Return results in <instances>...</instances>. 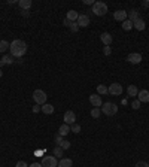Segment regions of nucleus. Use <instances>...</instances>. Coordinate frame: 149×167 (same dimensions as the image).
<instances>
[{"label": "nucleus", "mask_w": 149, "mask_h": 167, "mask_svg": "<svg viewBox=\"0 0 149 167\" xmlns=\"http://www.w3.org/2000/svg\"><path fill=\"white\" fill-rule=\"evenodd\" d=\"M9 51H11V55L12 57H23L25 52H27V44L21 40V39H15L11 45H9Z\"/></svg>", "instance_id": "1"}, {"label": "nucleus", "mask_w": 149, "mask_h": 167, "mask_svg": "<svg viewBox=\"0 0 149 167\" xmlns=\"http://www.w3.org/2000/svg\"><path fill=\"white\" fill-rule=\"evenodd\" d=\"M106 12H107V5L103 3V2H95V3L92 5V13H94V15L103 17V15H106Z\"/></svg>", "instance_id": "2"}, {"label": "nucleus", "mask_w": 149, "mask_h": 167, "mask_svg": "<svg viewBox=\"0 0 149 167\" xmlns=\"http://www.w3.org/2000/svg\"><path fill=\"white\" fill-rule=\"evenodd\" d=\"M102 112H103L104 115H107V116H114L115 113L118 112V106H116L115 103H110V101L103 103V106H102Z\"/></svg>", "instance_id": "3"}, {"label": "nucleus", "mask_w": 149, "mask_h": 167, "mask_svg": "<svg viewBox=\"0 0 149 167\" xmlns=\"http://www.w3.org/2000/svg\"><path fill=\"white\" fill-rule=\"evenodd\" d=\"M33 99H35L36 104H45L46 103V99H48V96H46L45 91H42V89H35L33 91Z\"/></svg>", "instance_id": "4"}, {"label": "nucleus", "mask_w": 149, "mask_h": 167, "mask_svg": "<svg viewBox=\"0 0 149 167\" xmlns=\"http://www.w3.org/2000/svg\"><path fill=\"white\" fill-rule=\"evenodd\" d=\"M43 167H57L58 166V161L55 157H51V155H46L42 158V163H40Z\"/></svg>", "instance_id": "5"}, {"label": "nucleus", "mask_w": 149, "mask_h": 167, "mask_svg": "<svg viewBox=\"0 0 149 167\" xmlns=\"http://www.w3.org/2000/svg\"><path fill=\"white\" fill-rule=\"evenodd\" d=\"M107 91L110 93V96H121L122 94V85L118 84V82H114V84H110V87H107Z\"/></svg>", "instance_id": "6"}, {"label": "nucleus", "mask_w": 149, "mask_h": 167, "mask_svg": "<svg viewBox=\"0 0 149 167\" xmlns=\"http://www.w3.org/2000/svg\"><path fill=\"white\" fill-rule=\"evenodd\" d=\"M75 121H76V115L73 111H67L64 113V124L72 125V124H75Z\"/></svg>", "instance_id": "7"}, {"label": "nucleus", "mask_w": 149, "mask_h": 167, "mask_svg": "<svg viewBox=\"0 0 149 167\" xmlns=\"http://www.w3.org/2000/svg\"><path fill=\"white\" fill-rule=\"evenodd\" d=\"M127 61L131 63V64H139L142 61V55L139 52H131V54H128V57H127Z\"/></svg>", "instance_id": "8"}, {"label": "nucleus", "mask_w": 149, "mask_h": 167, "mask_svg": "<svg viewBox=\"0 0 149 167\" xmlns=\"http://www.w3.org/2000/svg\"><path fill=\"white\" fill-rule=\"evenodd\" d=\"M90 103H91L94 108H100V106H103L102 97H100L99 94H91V96H90Z\"/></svg>", "instance_id": "9"}, {"label": "nucleus", "mask_w": 149, "mask_h": 167, "mask_svg": "<svg viewBox=\"0 0 149 167\" xmlns=\"http://www.w3.org/2000/svg\"><path fill=\"white\" fill-rule=\"evenodd\" d=\"M76 22H78L79 27H88L90 25V17L85 15V13H79V18Z\"/></svg>", "instance_id": "10"}, {"label": "nucleus", "mask_w": 149, "mask_h": 167, "mask_svg": "<svg viewBox=\"0 0 149 167\" xmlns=\"http://www.w3.org/2000/svg\"><path fill=\"white\" fill-rule=\"evenodd\" d=\"M137 100L140 103H149V91L148 89H140L137 94Z\"/></svg>", "instance_id": "11"}, {"label": "nucleus", "mask_w": 149, "mask_h": 167, "mask_svg": "<svg viewBox=\"0 0 149 167\" xmlns=\"http://www.w3.org/2000/svg\"><path fill=\"white\" fill-rule=\"evenodd\" d=\"M114 18L116 20V21L124 22V21L127 20V12H125V11H122V9H118V11H115V12H114Z\"/></svg>", "instance_id": "12"}, {"label": "nucleus", "mask_w": 149, "mask_h": 167, "mask_svg": "<svg viewBox=\"0 0 149 167\" xmlns=\"http://www.w3.org/2000/svg\"><path fill=\"white\" fill-rule=\"evenodd\" d=\"M133 28H136L139 32H143L146 28V22L143 21L142 18H139V20H136V21L133 22Z\"/></svg>", "instance_id": "13"}, {"label": "nucleus", "mask_w": 149, "mask_h": 167, "mask_svg": "<svg viewBox=\"0 0 149 167\" xmlns=\"http://www.w3.org/2000/svg\"><path fill=\"white\" fill-rule=\"evenodd\" d=\"M100 40L104 44V46H110V44H112V36H110V33H102Z\"/></svg>", "instance_id": "14"}, {"label": "nucleus", "mask_w": 149, "mask_h": 167, "mask_svg": "<svg viewBox=\"0 0 149 167\" xmlns=\"http://www.w3.org/2000/svg\"><path fill=\"white\" fill-rule=\"evenodd\" d=\"M127 20H130L131 22H134L139 20V11L137 9H131L130 12H127Z\"/></svg>", "instance_id": "15"}, {"label": "nucleus", "mask_w": 149, "mask_h": 167, "mask_svg": "<svg viewBox=\"0 0 149 167\" xmlns=\"http://www.w3.org/2000/svg\"><path fill=\"white\" fill-rule=\"evenodd\" d=\"M66 18H67L70 22H76L78 18H79V13L76 11H73V9H70V11L67 12V17H66Z\"/></svg>", "instance_id": "16"}, {"label": "nucleus", "mask_w": 149, "mask_h": 167, "mask_svg": "<svg viewBox=\"0 0 149 167\" xmlns=\"http://www.w3.org/2000/svg\"><path fill=\"white\" fill-rule=\"evenodd\" d=\"M18 5H20V8H21L23 11H28V9L32 8L33 2H32V0H20V2H18Z\"/></svg>", "instance_id": "17"}, {"label": "nucleus", "mask_w": 149, "mask_h": 167, "mask_svg": "<svg viewBox=\"0 0 149 167\" xmlns=\"http://www.w3.org/2000/svg\"><path fill=\"white\" fill-rule=\"evenodd\" d=\"M127 94H128L130 97H133V99H134V97L139 94L137 87H136V85H128V88H127Z\"/></svg>", "instance_id": "18"}, {"label": "nucleus", "mask_w": 149, "mask_h": 167, "mask_svg": "<svg viewBox=\"0 0 149 167\" xmlns=\"http://www.w3.org/2000/svg\"><path fill=\"white\" fill-rule=\"evenodd\" d=\"M69 133H70V127L67 124L60 125V128H58V134H60V136H67Z\"/></svg>", "instance_id": "19"}, {"label": "nucleus", "mask_w": 149, "mask_h": 167, "mask_svg": "<svg viewBox=\"0 0 149 167\" xmlns=\"http://www.w3.org/2000/svg\"><path fill=\"white\" fill-rule=\"evenodd\" d=\"M73 166V161L70 158H61V161L58 163L57 167H72Z\"/></svg>", "instance_id": "20"}, {"label": "nucleus", "mask_w": 149, "mask_h": 167, "mask_svg": "<svg viewBox=\"0 0 149 167\" xmlns=\"http://www.w3.org/2000/svg\"><path fill=\"white\" fill-rule=\"evenodd\" d=\"M42 112H43V113H46V115H51V113L54 112V106H52V104H48V103H45V104H42Z\"/></svg>", "instance_id": "21"}, {"label": "nucleus", "mask_w": 149, "mask_h": 167, "mask_svg": "<svg viewBox=\"0 0 149 167\" xmlns=\"http://www.w3.org/2000/svg\"><path fill=\"white\" fill-rule=\"evenodd\" d=\"M13 63V60H12V57L11 55H5L2 60H0V67H3V66H6V64H12Z\"/></svg>", "instance_id": "22"}, {"label": "nucleus", "mask_w": 149, "mask_h": 167, "mask_svg": "<svg viewBox=\"0 0 149 167\" xmlns=\"http://www.w3.org/2000/svg\"><path fill=\"white\" fill-rule=\"evenodd\" d=\"M100 115H102V109H99V108H92L91 116L94 118V120H99V118H100Z\"/></svg>", "instance_id": "23"}, {"label": "nucleus", "mask_w": 149, "mask_h": 167, "mask_svg": "<svg viewBox=\"0 0 149 167\" xmlns=\"http://www.w3.org/2000/svg\"><path fill=\"white\" fill-rule=\"evenodd\" d=\"M9 42L8 40H0V52H5V51H8L9 49Z\"/></svg>", "instance_id": "24"}, {"label": "nucleus", "mask_w": 149, "mask_h": 167, "mask_svg": "<svg viewBox=\"0 0 149 167\" xmlns=\"http://www.w3.org/2000/svg\"><path fill=\"white\" fill-rule=\"evenodd\" d=\"M133 28V22L130 21V20H125V21L122 22V30H125V32H130Z\"/></svg>", "instance_id": "25"}, {"label": "nucleus", "mask_w": 149, "mask_h": 167, "mask_svg": "<svg viewBox=\"0 0 149 167\" xmlns=\"http://www.w3.org/2000/svg\"><path fill=\"white\" fill-rule=\"evenodd\" d=\"M109 91H107V87L103 85V84H100V85H97V94H107Z\"/></svg>", "instance_id": "26"}, {"label": "nucleus", "mask_w": 149, "mask_h": 167, "mask_svg": "<svg viewBox=\"0 0 149 167\" xmlns=\"http://www.w3.org/2000/svg\"><path fill=\"white\" fill-rule=\"evenodd\" d=\"M52 154H54V157H55V158H63V149H61L60 146H57V148H54Z\"/></svg>", "instance_id": "27"}, {"label": "nucleus", "mask_w": 149, "mask_h": 167, "mask_svg": "<svg viewBox=\"0 0 149 167\" xmlns=\"http://www.w3.org/2000/svg\"><path fill=\"white\" fill-rule=\"evenodd\" d=\"M58 146H60L63 151H66V149H69V148H70V142H69V140H61Z\"/></svg>", "instance_id": "28"}, {"label": "nucleus", "mask_w": 149, "mask_h": 167, "mask_svg": "<svg viewBox=\"0 0 149 167\" xmlns=\"http://www.w3.org/2000/svg\"><path fill=\"white\" fill-rule=\"evenodd\" d=\"M70 131H73V133H80V125L79 124H72V127H70Z\"/></svg>", "instance_id": "29"}, {"label": "nucleus", "mask_w": 149, "mask_h": 167, "mask_svg": "<svg viewBox=\"0 0 149 167\" xmlns=\"http://www.w3.org/2000/svg\"><path fill=\"white\" fill-rule=\"evenodd\" d=\"M70 30L76 33V32L79 30V25H78V22H72V24H70Z\"/></svg>", "instance_id": "30"}, {"label": "nucleus", "mask_w": 149, "mask_h": 167, "mask_svg": "<svg viewBox=\"0 0 149 167\" xmlns=\"http://www.w3.org/2000/svg\"><path fill=\"white\" fill-rule=\"evenodd\" d=\"M103 54H104V55H110V54H112V48H110V46H104V48H103Z\"/></svg>", "instance_id": "31"}, {"label": "nucleus", "mask_w": 149, "mask_h": 167, "mask_svg": "<svg viewBox=\"0 0 149 167\" xmlns=\"http://www.w3.org/2000/svg\"><path fill=\"white\" fill-rule=\"evenodd\" d=\"M134 167H149V164L146 163V161H139V163H136V166Z\"/></svg>", "instance_id": "32"}, {"label": "nucleus", "mask_w": 149, "mask_h": 167, "mask_svg": "<svg viewBox=\"0 0 149 167\" xmlns=\"http://www.w3.org/2000/svg\"><path fill=\"white\" fill-rule=\"evenodd\" d=\"M131 108H133V109H139V108H140V101H139V100H133Z\"/></svg>", "instance_id": "33"}, {"label": "nucleus", "mask_w": 149, "mask_h": 167, "mask_svg": "<svg viewBox=\"0 0 149 167\" xmlns=\"http://www.w3.org/2000/svg\"><path fill=\"white\" fill-rule=\"evenodd\" d=\"M39 111H42V106H40V104H35V106H33V112L37 113Z\"/></svg>", "instance_id": "34"}, {"label": "nucleus", "mask_w": 149, "mask_h": 167, "mask_svg": "<svg viewBox=\"0 0 149 167\" xmlns=\"http://www.w3.org/2000/svg\"><path fill=\"white\" fill-rule=\"evenodd\" d=\"M15 167H28V166H27V163H24V161H18Z\"/></svg>", "instance_id": "35"}, {"label": "nucleus", "mask_w": 149, "mask_h": 167, "mask_svg": "<svg viewBox=\"0 0 149 167\" xmlns=\"http://www.w3.org/2000/svg\"><path fill=\"white\" fill-rule=\"evenodd\" d=\"M61 140H63V136H60V134H57V136H55V142H57L58 145H60V142H61Z\"/></svg>", "instance_id": "36"}, {"label": "nucleus", "mask_w": 149, "mask_h": 167, "mask_svg": "<svg viewBox=\"0 0 149 167\" xmlns=\"http://www.w3.org/2000/svg\"><path fill=\"white\" fill-rule=\"evenodd\" d=\"M70 24H72V22H70L69 20H67V18H66V20L63 21V25H66V27H70Z\"/></svg>", "instance_id": "37"}, {"label": "nucleus", "mask_w": 149, "mask_h": 167, "mask_svg": "<svg viewBox=\"0 0 149 167\" xmlns=\"http://www.w3.org/2000/svg\"><path fill=\"white\" fill-rule=\"evenodd\" d=\"M28 167H43L42 164H39V163H33V164H30Z\"/></svg>", "instance_id": "38"}, {"label": "nucleus", "mask_w": 149, "mask_h": 167, "mask_svg": "<svg viewBox=\"0 0 149 167\" xmlns=\"http://www.w3.org/2000/svg\"><path fill=\"white\" fill-rule=\"evenodd\" d=\"M84 3H85V5H94L95 2H92V0H84Z\"/></svg>", "instance_id": "39"}, {"label": "nucleus", "mask_w": 149, "mask_h": 167, "mask_svg": "<svg viewBox=\"0 0 149 167\" xmlns=\"http://www.w3.org/2000/svg\"><path fill=\"white\" fill-rule=\"evenodd\" d=\"M142 6H145V8H149V0H148V2H142Z\"/></svg>", "instance_id": "40"}, {"label": "nucleus", "mask_w": 149, "mask_h": 167, "mask_svg": "<svg viewBox=\"0 0 149 167\" xmlns=\"http://www.w3.org/2000/svg\"><path fill=\"white\" fill-rule=\"evenodd\" d=\"M21 12H23L24 17H28V11H21Z\"/></svg>", "instance_id": "41"}, {"label": "nucleus", "mask_w": 149, "mask_h": 167, "mask_svg": "<svg viewBox=\"0 0 149 167\" xmlns=\"http://www.w3.org/2000/svg\"><path fill=\"white\" fill-rule=\"evenodd\" d=\"M2 76H3V72H2V69H0V78H2Z\"/></svg>", "instance_id": "42"}]
</instances>
